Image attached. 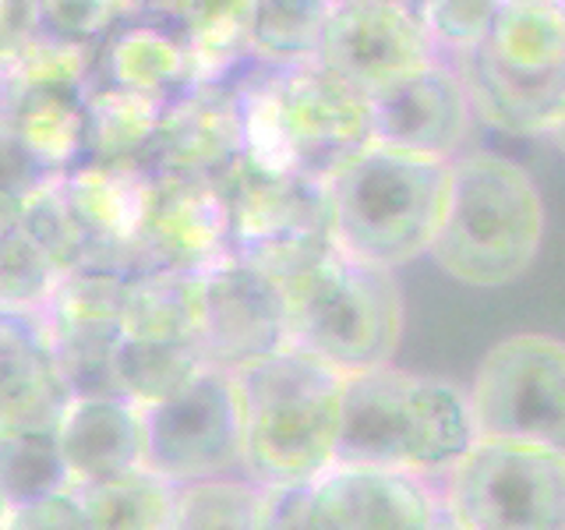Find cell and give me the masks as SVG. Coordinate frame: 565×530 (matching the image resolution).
I'll list each match as a JSON object with an SVG mask.
<instances>
[{
    "instance_id": "obj_21",
    "label": "cell",
    "mask_w": 565,
    "mask_h": 530,
    "mask_svg": "<svg viewBox=\"0 0 565 530\" xmlns=\"http://www.w3.org/2000/svg\"><path fill=\"white\" fill-rule=\"evenodd\" d=\"M57 446L71 485L146 467V406L117 393L71 396L57 421Z\"/></svg>"
},
{
    "instance_id": "obj_40",
    "label": "cell",
    "mask_w": 565,
    "mask_h": 530,
    "mask_svg": "<svg viewBox=\"0 0 565 530\" xmlns=\"http://www.w3.org/2000/svg\"><path fill=\"white\" fill-rule=\"evenodd\" d=\"M8 517H11V502H8V495L0 491V530L8 527Z\"/></svg>"
},
{
    "instance_id": "obj_17",
    "label": "cell",
    "mask_w": 565,
    "mask_h": 530,
    "mask_svg": "<svg viewBox=\"0 0 565 530\" xmlns=\"http://www.w3.org/2000/svg\"><path fill=\"white\" fill-rule=\"evenodd\" d=\"M375 141L399 152L449 159L470 135L473 103L452 61L438 57L371 96Z\"/></svg>"
},
{
    "instance_id": "obj_34",
    "label": "cell",
    "mask_w": 565,
    "mask_h": 530,
    "mask_svg": "<svg viewBox=\"0 0 565 530\" xmlns=\"http://www.w3.org/2000/svg\"><path fill=\"white\" fill-rule=\"evenodd\" d=\"M135 14L131 0H22V29L99 50L110 32Z\"/></svg>"
},
{
    "instance_id": "obj_16",
    "label": "cell",
    "mask_w": 565,
    "mask_h": 530,
    "mask_svg": "<svg viewBox=\"0 0 565 530\" xmlns=\"http://www.w3.org/2000/svg\"><path fill=\"white\" fill-rule=\"evenodd\" d=\"M318 61L375 96L396 78L438 61V50L417 14L382 0H335Z\"/></svg>"
},
{
    "instance_id": "obj_32",
    "label": "cell",
    "mask_w": 565,
    "mask_h": 530,
    "mask_svg": "<svg viewBox=\"0 0 565 530\" xmlns=\"http://www.w3.org/2000/svg\"><path fill=\"white\" fill-rule=\"evenodd\" d=\"M71 488L57 428L0 432V491L11 506H25L43 495Z\"/></svg>"
},
{
    "instance_id": "obj_3",
    "label": "cell",
    "mask_w": 565,
    "mask_h": 530,
    "mask_svg": "<svg viewBox=\"0 0 565 530\" xmlns=\"http://www.w3.org/2000/svg\"><path fill=\"white\" fill-rule=\"evenodd\" d=\"M477 435L470 393L393 364L343 379L335 464H364L414 477H446Z\"/></svg>"
},
{
    "instance_id": "obj_38",
    "label": "cell",
    "mask_w": 565,
    "mask_h": 530,
    "mask_svg": "<svg viewBox=\"0 0 565 530\" xmlns=\"http://www.w3.org/2000/svg\"><path fill=\"white\" fill-rule=\"evenodd\" d=\"M382 4L399 8V11H406V14H417V18H420V11L428 8V0H382Z\"/></svg>"
},
{
    "instance_id": "obj_19",
    "label": "cell",
    "mask_w": 565,
    "mask_h": 530,
    "mask_svg": "<svg viewBox=\"0 0 565 530\" xmlns=\"http://www.w3.org/2000/svg\"><path fill=\"white\" fill-rule=\"evenodd\" d=\"M61 184L85 234L88 265L138 273V241L152 191V167L82 163L64 173Z\"/></svg>"
},
{
    "instance_id": "obj_13",
    "label": "cell",
    "mask_w": 565,
    "mask_h": 530,
    "mask_svg": "<svg viewBox=\"0 0 565 530\" xmlns=\"http://www.w3.org/2000/svg\"><path fill=\"white\" fill-rule=\"evenodd\" d=\"M128 276L106 265H82L46 300L43 322L71 396L114 393V353L124 336Z\"/></svg>"
},
{
    "instance_id": "obj_8",
    "label": "cell",
    "mask_w": 565,
    "mask_h": 530,
    "mask_svg": "<svg viewBox=\"0 0 565 530\" xmlns=\"http://www.w3.org/2000/svg\"><path fill=\"white\" fill-rule=\"evenodd\" d=\"M452 530H565V456L512 438H477L446 474Z\"/></svg>"
},
{
    "instance_id": "obj_20",
    "label": "cell",
    "mask_w": 565,
    "mask_h": 530,
    "mask_svg": "<svg viewBox=\"0 0 565 530\" xmlns=\"http://www.w3.org/2000/svg\"><path fill=\"white\" fill-rule=\"evenodd\" d=\"M67 400L43 315L0 311V432L57 428Z\"/></svg>"
},
{
    "instance_id": "obj_4",
    "label": "cell",
    "mask_w": 565,
    "mask_h": 530,
    "mask_svg": "<svg viewBox=\"0 0 565 530\" xmlns=\"http://www.w3.org/2000/svg\"><path fill=\"white\" fill-rule=\"evenodd\" d=\"M329 234L350 258L396 273L431 252L446 209L449 163L371 141L326 181Z\"/></svg>"
},
{
    "instance_id": "obj_30",
    "label": "cell",
    "mask_w": 565,
    "mask_h": 530,
    "mask_svg": "<svg viewBox=\"0 0 565 530\" xmlns=\"http://www.w3.org/2000/svg\"><path fill=\"white\" fill-rule=\"evenodd\" d=\"M205 368L199 343H163L120 336L114 353V393L138 406H152L177 393Z\"/></svg>"
},
{
    "instance_id": "obj_9",
    "label": "cell",
    "mask_w": 565,
    "mask_h": 530,
    "mask_svg": "<svg viewBox=\"0 0 565 530\" xmlns=\"http://www.w3.org/2000/svg\"><path fill=\"white\" fill-rule=\"evenodd\" d=\"M470 406L481 438H512L565 456V343L509 336L477 368Z\"/></svg>"
},
{
    "instance_id": "obj_37",
    "label": "cell",
    "mask_w": 565,
    "mask_h": 530,
    "mask_svg": "<svg viewBox=\"0 0 565 530\" xmlns=\"http://www.w3.org/2000/svg\"><path fill=\"white\" fill-rule=\"evenodd\" d=\"M4 530H93V523H88L78 495L64 488V491L43 495V499H35V502L11 506Z\"/></svg>"
},
{
    "instance_id": "obj_10",
    "label": "cell",
    "mask_w": 565,
    "mask_h": 530,
    "mask_svg": "<svg viewBox=\"0 0 565 530\" xmlns=\"http://www.w3.org/2000/svg\"><path fill=\"white\" fill-rule=\"evenodd\" d=\"M146 467L170 485L244 474L237 382L205 364L177 393L146 406Z\"/></svg>"
},
{
    "instance_id": "obj_24",
    "label": "cell",
    "mask_w": 565,
    "mask_h": 530,
    "mask_svg": "<svg viewBox=\"0 0 565 530\" xmlns=\"http://www.w3.org/2000/svg\"><path fill=\"white\" fill-rule=\"evenodd\" d=\"M163 110L167 99L93 82V88L85 93L88 163L149 167L159 128H163Z\"/></svg>"
},
{
    "instance_id": "obj_26",
    "label": "cell",
    "mask_w": 565,
    "mask_h": 530,
    "mask_svg": "<svg viewBox=\"0 0 565 530\" xmlns=\"http://www.w3.org/2000/svg\"><path fill=\"white\" fill-rule=\"evenodd\" d=\"M199 276L138 269L124 290V336L163 343H199Z\"/></svg>"
},
{
    "instance_id": "obj_18",
    "label": "cell",
    "mask_w": 565,
    "mask_h": 530,
    "mask_svg": "<svg viewBox=\"0 0 565 530\" xmlns=\"http://www.w3.org/2000/svg\"><path fill=\"white\" fill-rule=\"evenodd\" d=\"M244 159V106L237 82H199L167 99L152 170L220 181Z\"/></svg>"
},
{
    "instance_id": "obj_7",
    "label": "cell",
    "mask_w": 565,
    "mask_h": 530,
    "mask_svg": "<svg viewBox=\"0 0 565 530\" xmlns=\"http://www.w3.org/2000/svg\"><path fill=\"white\" fill-rule=\"evenodd\" d=\"M452 64L473 117L509 135H547L565 114V0H502L484 40Z\"/></svg>"
},
{
    "instance_id": "obj_29",
    "label": "cell",
    "mask_w": 565,
    "mask_h": 530,
    "mask_svg": "<svg viewBox=\"0 0 565 530\" xmlns=\"http://www.w3.org/2000/svg\"><path fill=\"white\" fill-rule=\"evenodd\" d=\"M96 82V50L53 40L46 32H22L8 64L4 114L18 96L29 93H78L85 96Z\"/></svg>"
},
{
    "instance_id": "obj_6",
    "label": "cell",
    "mask_w": 565,
    "mask_h": 530,
    "mask_svg": "<svg viewBox=\"0 0 565 530\" xmlns=\"http://www.w3.org/2000/svg\"><path fill=\"white\" fill-rule=\"evenodd\" d=\"M544 202L530 173L499 152L449 159L446 209L431 258L470 287H505L537 258Z\"/></svg>"
},
{
    "instance_id": "obj_2",
    "label": "cell",
    "mask_w": 565,
    "mask_h": 530,
    "mask_svg": "<svg viewBox=\"0 0 565 530\" xmlns=\"http://www.w3.org/2000/svg\"><path fill=\"white\" fill-rule=\"evenodd\" d=\"M244 106V156L311 181L375 141L371 96L322 61L247 67L237 78Z\"/></svg>"
},
{
    "instance_id": "obj_22",
    "label": "cell",
    "mask_w": 565,
    "mask_h": 530,
    "mask_svg": "<svg viewBox=\"0 0 565 530\" xmlns=\"http://www.w3.org/2000/svg\"><path fill=\"white\" fill-rule=\"evenodd\" d=\"M96 82L173 99L188 85H199V61H194L188 35L173 22L135 11L96 50Z\"/></svg>"
},
{
    "instance_id": "obj_31",
    "label": "cell",
    "mask_w": 565,
    "mask_h": 530,
    "mask_svg": "<svg viewBox=\"0 0 565 530\" xmlns=\"http://www.w3.org/2000/svg\"><path fill=\"white\" fill-rule=\"evenodd\" d=\"M262 495L247 474L177 485L170 530H262Z\"/></svg>"
},
{
    "instance_id": "obj_39",
    "label": "cell",
    "mask_w": 565,
    "mask_h": 530,
    "mask_svg": "<svg viewBox=\"0 0 565 530\" xmlns=\"http://www.w3.org/2000/svg\"><path fill=\"white\" fill-rule=\"evenodd\" d=\"M547 138H552V141H555V149H558V152L565 156V114L558 117V124H555V128L547 131Z\"/></svg>"
},
{
    "instance_id": "obj_1",
    "label": "cell",
    "mask_w": 565,
    "mask_h": 530,
    "mask_svg": "<svg viewBox=\"0 0 565 530\" xmlns=\"http://www.w3.org/2000/svg\"><path fill=\"white\" fill-rule=\"evenodd\" d=\"M287 297L290 347L311 353L340 379L393 361L403 332V297L388 269L350 258L332 237L255 262Z\"/></svg>"
},
{
    "instance_id": "obj_15",
    "label": "cell",
    "mask_w": 565,
    "mask_h": 530,
    "mask_svg": "<svg viewBox=\"0 0 565 530\" xmlns=\"http://www.w3.org/2000/svg\"><path fill=\"white\" fill-rule=\"evenodd\" d=\"M300 530H441V502L414 474L332 464L305 485Z\"/></svg>"
},
{
    "instance_id": "obj_27",
    "label": "cell",
    "mask_w": 565,
    "mask_h": 530,
    "mask_svg": "<svg viewBox=\"0 0 565 530\" xmlns=\"http://www.w3.org/2000/svg\"><path fill=\"white\" fill-rule=\"evenodd\" d=\"M93 530H170L177 485L149 467L71 485Z\"/></svg>"
},
{
    "instance_id": "obj_28",
    "label": "cell",
    "mask_w": 565,
    "mask_h": 530,
    "mask_svg": "<svg viewBox=\"0 0 565 530\" xmlns=\"http://www.w3.org/2000/svg\"><path fill=\"white\" fill-rule=\"evenodd\" d=\"M335 0H255L247 57L252 67H294L318 61Z\"/></svg>"
},
{
    "instance_id": "obj_11",
    "label": "cell",
    "mask_w": 565,
    "mask_h": 530,
    "mask_svg": "<svg viewBox=\"0 0 565 530\" xmlns=\"http://www.w3.org/2000/svg\"><path fill=\"white\" fill-rule=\"evenodd\" d=\"M199 347L205 364L230 371L252 368L290 347L287 297L279 283L252 258L230 255L199 276Z\"/></svg>"
},
{
    "instance_id": "obj_36",
    "label": "cell",
    "mask_w": 565,
    "mask_h": 530,
    "mask_svg": "<svg viewBox=\"0 0 565 530\" xmlns=\"http://www.w3.org/2000/svg\"><path fill=\"white\" fill-rule=\"evenodd\" d=\"M46 181H53V177L25 152L22 141L14 138L11 124L0 117V237L11 226H18L29 202L35 199V191Z\"/></svg>"
},
{
    "instance_id": "obj_5",
    "label": "cell",
    "mask_w": 565,
    "mask_h": 530,
    "mask_svg": "<svg viewBox=\"0 0 565 530\" xmlns=\"http://www.w3.org/2000/svg\"><path fill=\"white\" fill-rule=\"evenodd\" d=\"M244 421V474L262 488L308 485L335 464L343 379L282 347L234 375Z\"/></svg>"
},
{
    "instance_id": "obj_25",
    "label": "cell",
    "mask_w": 565,
    "mask_h": 530,
    "mask_svg": "<svg viewBox=\"0 0 565 530\" xmlns=\"http://www.w3.org/2000/svg\"><path fill=\"white\" fill-rule=\"evenodd\" d=\"M14 138L50 177H64L88 163L85 96L78 93H29L4 114Z\"/></svg>"
},
{
    "instance_id": "obj_12",
    "label": "cell",
    "mask_w": 565,
    "mask_h": 530,
    "mask_svg": "<svg viewBox=\"0 0 565 530\" xmlns=\"http://www.w3.org/2000/svg\"><path fill=\"white\" fill-rule=\"evenodd\" d=\"M220 188L226 199L234 255L241 258L269 262L300 244L332 237L322 181L262 167L244 156L234 170L220 177Z\"/></svg>"
},
{
    "instance_id": "obj_33",
    "label": "cell",
    "mask_w": 565,
    "mask_h": 530,
    "mask_svg": "<svg viewBox=\"0 0 565 530\" xmlns=\"http://www.w3.org/2000/svg\"><path fill=\"white\" fill-rule=\"evenodd\" d=\"M64 276L67 273L29 234V226L22 220L0 237V311L43 315L46 300L61 287Z\"/></svg>"
},
{
    "instance_id": "obj_41",
    "label": "cell",
    "mask_w": 565,
    "mask_h": 530,
    "mask_svg": "<svg viewBox=\"0 0 565 530\" xmlns=\"http://www.w3.org/2000/svg\"><path fill=\"white\" fill-rule=\"evenodd\" d=\"M152 4H156V0H131V8H135V11H149Z\"/></svg>"
},
{
    "instance_id": "obj_14",
    "label": "cell",
    "mask_w": 565,
    "mask_h": 530,
    "mask_svg": "<svg viewBox=\"0 0 565 530\" xmlns=\"http://www.w3.org/2000/svg\"><path fill=\"white\" fill-rule=\"evenodd\" d=\"M234 255L220 181L152 170V191L138 241V269L202 276Z\"/></svg>"
},
{
    "instance_id": "obj_23",
    "label": "cell",
    "mask_w": 565,
    "mask_h": 530,
    "mask_svg": "<svg viewBox=\"0 0 565 530\" xmlns=\"http://www.w3.org/2000/svg\"><path fill=\"white\" fill-rule=\"evenodd\" d=\"M146 14H159L188 35L199 61V82H237L252 57L255 0H156Z\"/></svg>"
},
{
    "instance_id": "obj_35",
    "label": "cell",
    "mask_w": 565,
    "mask_h": 530,
    "mask_svg": "<svg viewBox=\"0 0 565 530\" xmlns=\"http://www.w3.org/2000/svg\"><path fill=\"white\" fill-rule=\"evenodd\" d=\"M502 0H428L420 11V22L428 29L438 57L459 61L484 40Z\"/></svg>"
}]
</instances>
